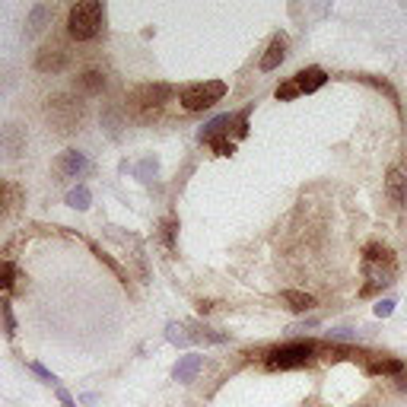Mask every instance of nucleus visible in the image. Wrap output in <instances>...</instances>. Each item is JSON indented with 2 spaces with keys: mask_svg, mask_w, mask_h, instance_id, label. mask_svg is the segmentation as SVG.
Segmentation results:
<instances>
[{
  "mask_svg": "<svg viewBox=\"0 0 407 407\" xmlns=\"http://www.w3.org/2000/svg\"><path fill=\"white\" fill-rule=\"evenodd\" d=\"M89 248H93V252H95V258H99V261H102V264H108V267H112V271H114V277H118V280H121V283H127V273H124V267H121V264H118V261H114V258H112V254H105V252H102V248H99V245H89Z\"/></svg>",
  "mask_w": 407,
  "mask_h": 407,
  "instance_id": "obj_25",
  "label": "nucleus"
},
{
  "mask_svg": "<svg viewBox=\"0 0 407 407\" xmlns=\"http://www.w3.org/2000/svg\"><path fill=\"white\" fill-rule=\"evenodd\" d=\"M280 299H283L286 309H293V312H309L312 305H315V299H312L309 293H299V290H283Z\"/></svg>",
  "mask_w": 407,
  "mask_h": 407,
  "instance_id": "obj_20",
  "label": "nucleus"
},
{
  "mask_svg": "<svg viewBox=\"0 0 407 407\" xmlns=\"http://www.w3.org/2000/svg\"><path fill=\"white\" fill-rule=\"evenodd\" d=\"M29 369L38 375V379H45V382H48V385H54V388L61 385V382H57V375H54V372H48V369H45L42 362H29Z\"/></svg>",
  "mask_w": 407,
  "mask_h": 407,
  "instance_id": "obj_28",
  "label": "nucleus"
},
{
  "mask_svg": "<svg viewBox=\"0 0 407 407\" xmlns=\"http://www.w3.org/2000/svg\"><path fill=\"white\" fill-rule=\"evenodd\" d=\"M315 343L312 341H290V343H280L267 353V369H299L315 356Z\"/></svg>",
  "mask_w": 407,
  "mask_h": 407,
  "instance_id": "obj_5",
  "label": "nucleus"
},
{
  "mask_svg": "<svg viewBox=\"0 0 407 407\" xmlns=\"http://www.w3.org/2000/svg\"><path fill=\"white\" fill-rule=\"evenodd\" d=\"M201 366H204V356H197V353H188V356H182V360L175 362V369H172V379L175 382H191L197 372H201Z\"/></svg>",
  "mask_w": 407,
  "mask_h": 407,
  "instance_id": "obj_15",
  "label": "nucleus"
},
{
  "mask_svg": "<svg viewBox=\"0 0 407 407\" xmlns=\"http://www.w3.org/2000/svg\"><path fill=\"white\" fill-rule=\"evenodd\" d=\"M188 328H191V341H204V343H226L229 341L226 331L207 328V324H201V322H191Z\"/></svg>",
  "mask_w": 407,
  "mask_h": 407,
  "instance_id": "obj_18",
  "label": "nucleus"
},
{
  "mask_svg": "<svg viewBox=\"0 0 407 407\" xmlns=\"http://www.w3.org/2000/svg\"><path fill=\"white\" fill-rule=\"evenodd\" d=\"M369 360H366V369L372 375H398V372H404V362L401 360H391V356H375V353H366Z\"/></svg>",
  "mask_w": 407,
  "mask_h": 407,
  "instance_id": "obj_16",
  "label": "nucleus"
},
{
  "mask_svg": "<svg viewBox=\"0 0 407 407\" xmlns=\"http://www.w3.org/2000/svg\"><path fill=\"white\" fill-rule=\"evenodd\" d=\"M105 29V4L99 0H80L76 6H70L67 13V32L76 42H89Z\"/></svg>",
  "mask_w": 407,
  "mask_h": 407,
  "instance_id": "obj_2",
  "label": "nucleus"
},
{
  "mask_svg": "<svg viewBox=\"0 0 407 407\" xmlns=\"http://www.w3.org/2000/svg\"><path fill=\"white\" fill-rule=\"evenodd\" d=\"M175 229H178V220H175V216H165V220L159 223V239H163V245L169 248V252L175 248Z\"/></svg>",
  "mask_w": 407,
  "mask_h": 407,
  "instance_id": "obj_24",
  "label": "nucleus"
},
{
  "mask_svg": "<svg viewBox=\"0 0 407 407\" xmlns=\"http://www.w3.org/2000/svg\"><path fill=\"white\" fill-rule=\"evenodd\" d=\"M324 83H328V73H324L322 67H305V70H299L296 76H290L286 83H280L277 99L286 102V99H296V95H309V93H315V89H322Z\"/></svg>",
  "mask_w": 407,
  "mask_h": 407,
  "instance_id": "obj_8",
  "label": "nucleus"
},
{
  "mask_svg": "<svg viewBox=\"0 0 407 407\" xmlns=\"http://www.w3.org/2000/svg\"><path fill=\"white\" fill-rule=\"evenodd\" d=\"M156 172H159V159L156 156H146L143 163L137 165V178H140V182H153V178H156Z\"/></svg>",
  "mask_w": 407,
  "mask_h": 407,
  "instance_id": "obj_26",
  "label": "nucleus"
},
{
  "mask_svg": "<svg viewBox=\"0 0 407 407\" xmlns=\"http://www.w3.org/2000/svg\"><path fill=\"white\" fill-rule=\"evenodd\" d=\"M89 204H93V194H89L86 184H76V188L67 191V207H73V210H89Z\"/></svg>",
  "mask_w": 407,
  "mask_h": 407,
  "instance_id": "obj_21",
  "label": "nucleus"
},
{
  "mask_svg": "<svg viewBox=\"0 0 407 407\" xmlns=\"http://www.w3.org/2000/svg\"><path fill=\"white\" fill-rule=\"evenodd\" d=\"M73 89H76V93H83V95H95V93L105 89V76H102L99 70H86V73H80L73 80Z\"/></svg>",
  "mask_w": 407,
  "mask_h": 407,
  "instance_id": "obj_17",
  "label": "nucleus"
},
{
  "mask_svg": "<svg viewBox=\"0 0 407 407\" xmlns=\"http://www.w3.org/2000/svg\"><path fill=\"white\" fill-rule=\"evenodd\" d=\"M48 121L54 131L70 134L83 121V102L73 95H54V99H48Z\"/></svg>",
  "mask_w": 407,
  "mask_h": 407,
  "instance_id": "obj_7",
  "label": "nucleus"
},
{
  "mask_svg": "<svg viewBox=\"0 0 407 407\" xmlns=\"http://www.w3.org/2000/svg\"><path fill=\"white\" fill-rule=\"evenodd\" d=\"M322 324V318H305V322H299L296 328H290V331H305V328H318Z\"/></svg>",
  "mask_w": 407,
  "mask_h": 407,
  "instance_id": "obj_33",
  "label": "nucleus"
},
{
  "mask_svg": "<svg viewBox=\"0 0 407 407\" xmlns=\"http://www.w3.org/2000/svg\"><path fill=\"white\" fill-rule=\"evenodd\" d=\"M229 127H235L239 137H245L248 134V108L239 114H216L213 121H207V124L201 127V140L213 146L216 156H232L235 153V140L229 137Z\"/></svg>",
  "mask_w": 407,
  "mask_h": 407,
  "instance_id": "obj_1",
  "label": "nucleus"
},
{
  "mask_svg": "<svg viewBox=\"0 0 407 407\" xmlns=\"http://www.w3.org/2000/svg\"><path fill=\"white\" fill-rule=\"evenodd\" d=\"M372 312H375L379 318H388V315L394 312V299H379V302L372 305Z\"/></svg>",
  "mask_w": 407,
  "mask_h": 407,
  "instance_id": "obj_29",
  "label": "nucleus"
},
{
  "mask_svg": "<svg viewBox=\"0 0 407 407\" xmlns=\"http://www.w3.org/2000/svg\"><path fill=\"white\" fill-rule=\"evenodd\" d=\"M54 169H57V175H64V178H80L83 172L89 169V159H86V153H80V150H64L61 156L54 159Z\"/></svg>",
  "mask_w": 407,
  "mask_h": 407,
  "instance_id": "obj_11",
  "label": "nucleus"
},
{
  "mask_svg": "<svg viewBox=\"0 0 407 407\" xmlns=\"http://www.w3.org/2000/svg\"><path fill=\"white\" fill-rule=\"evenodd\" d=\"M51 19H54V6H48V4H35V6L29 10V19H25V38L42 35V32L51 25Z\"/></svg>",
  "mask_w": 407,
  "mask_h": 407,
  "instance_id": "obj_13",
  "label": "nucleus"
},
{
  "mask_svg": "<svg viewBox=\"0 0 407 407\" xmlns=\"http://www.w3.org/2000/svg\"><path fill=\"white\" fill-rule=\"evenodd\" d=\"M0 322H4V334L6 337L16 334V318H13V309H10L6 299H0Z\"/></svg>",
  "mask_w": 407,
  "mask_h": 407,
  "instance_id": "obj_27",
  "label": "nucleus"
},
{
  "mask_svg": "<svg viewBox=\"0 0 407 407\" xmlns=\"http://www.w3.org/2000/svg\"><path fill=\"white\" fill-rule=\"evenodd\" d=\"M67 64H70V51L64 45H45L35 57V70H42V73H61Z\"/></svg>",
  "mask_w": 407,
  "mask_h": 407,
  "instance_id": "obj_9",
  "label": "nucleus"
},
{
  "mask_svg": "<svg viewBox=\"0 0 407 407\" xmlns=\"http://www.w3.org/2000/svg\"><path fill=\"white\" fill-rule=\"evenodd\" d=\"M165 341L175 343V347H188L191 343V334H188V324H178V322H169L165 324Z\"/></svg>",
  "mask_w": 407,
  "mask_h": 407,
  "instance_id": "obj_22",
  "label": "nucleus"
},
{
  "mask_svg": "<svg viewBox=\"0 0 407 407\" xmlns=\"http://www.w3.org/2000/svg\"><path fill=\"white\" fill-rule=\"evenodd\" d=\"M385 197L391 207H401L407 197V178H404V169L401 165H391L385 175Z\"/></svg>",
  "mask_w": 407,
  "mask_h": 407,
  "instance_id": "obj_12",
  "label": "nucleus"
},
{
  "mask_svg": "<svg viewBox=\"0 0 407 407\" xmlns=\"http://www.w3.org/2000/svg\"><path fill=\"white\" fill-rule=\"evenodd\" d=\"M57 398H61V404H64V407H76V401L70 398V391H67V388H61V385H57Z\"/></svg>",
  "mask_w": 407,
  "mask_h": 407,
  "instance_id": "obj_32",
  "label": "nucleus"
},
{
  "mask_svg": "<svg viewBox=\"0 0 407 407\" xmlns=\"http://www.w3.org/2000/svg\"><path fill=\"white\" fill-rule=\"evenodd\" d=\"M283 57H286V35H273L271 45H267V51L261 54L258 67L264 70V73H271V70H277L280 64H283Z\"/></svg>",
  "mask_w": 407,
  "mask_h": 407,
  "instance_id": "obj_14",
  "label": "nucleus"
},
{
  "mask_svg": "<svg viewBox=\"0 0 407 407\" xmlns=\"http://www.w3.org/2000/svg\"><path fill=\"white\" fill-rule=\"evenodd\" d=\"M223 95H226V83L207 80V83H191V86H184L182 93H178V99H182L184 112H204V108H210L213 102H220Z\"/></svg>",
  "mask_w": 407,
  "mask_h": 407,
  "instance_id": "obj_6",
  "label": "nucleus"
},
{
  "mask_svg": "<svg viewBox=\"0 0 407 407\" xmlns=\"http://www.w3.org/2000/svg\"><path fill=\"white\" fill-rule=\"evenodd\" d=\"M362 273H366L369 283L362 286V296H372L379 286H388L394 283V254L388 252L385 245H379V242H372V245H366V252H362Z\"/></svg>",
  "mask_w": 407,
  "mask_h": 407,
  "instance_id": "obj_3",
  "label": "nucleus"
},
{
  "mask_svg": "<svg viewBox=\"0 0 407 407\" xmlns=\"http://www.w3.org/2000/svg\"><path fill=\"white\" fill-rule=\"evenodd\" d=\"M169 95H172V86H165V83H143V86H137L127 95V108H131L134 118L150 121L169 102Z\"/></svg>",
  "mask_w": 407,
  "mask_h": 407,
  "instance_id": "obj_4",
  "label": "nucleus"
},
{
  "mask_svg": "<svg viewBox=\"0 0 407 407\" xmlns=\"http://www.w3.org/2000/svg\"><path fill=\"white\" fill-rule=\"evenodd\" d=\"M16 280H19L16 264H13L10 258H4L0 261V293H10L13 286H16Z\"/></svg>",
  "mask_w": 407,
  "mask_h": 407,
  "instance_id": "obj_23",
  "label": "nucleus"
},
{
  "mask_svg": "<svg viewBox=\"0 0 407 407\" xmlns=\"http://www.w3.org/2000/svg\"><path fill=\"white\" fill-rule=\"evenodd\" d=\"M331 341H356V334L350 328H337V331H331Z\"/></svg>",
  "mask_w": 407,
  "mask_h": 407,
  "instance_id": "obj_31",
  "label": "nucleus"
},
{
  "mask_svg": "<svg viewBox=\"0 0 407 407\" xmlns=\"http://www.w3.org/2000/svg\"><path fill=\"white\" fill-rule=\"evenodd\" d=\"M25 127L19 124H4L0 127V156L4 159H19L25 150Z\"/></svg>",
  "mask_w": 407,
  "mask_h": 407,
  "instance_id": "obj_10",
  "label": "nucleus"
},
{
  "mask_svg": "<svg viewBox=\"0 0 407 407\" xmlns=\"http://www.w3.org/2000/svg\"><path fill=\"white\" fill-rule=\"evenodd\" d=\"M19 197H23V191H19L16 184H10L6 178H0V220H4V216L16 207Z\"/></svg>",
  "mask_w": 407,
  "mask_h": 407,
  "instance_id": "obj_19",
  "label": "nucleus"
},
{
  "mask_svg": "<svg viewBox=\"0 0 407 407\" xmlns=\"http://www.w3.org/2000/svg\"><path fill=\"white\" fill-rule=\"evenodd\" d=\"M105 127H108V134H112V137H118V114H114L112 108L105 112Z\"/></svg>",
  "mask_w": 407,
  "mask_h": 407,
  "instance_id": "obj_30",
  "label": "nucleus"
}]
</instances>
